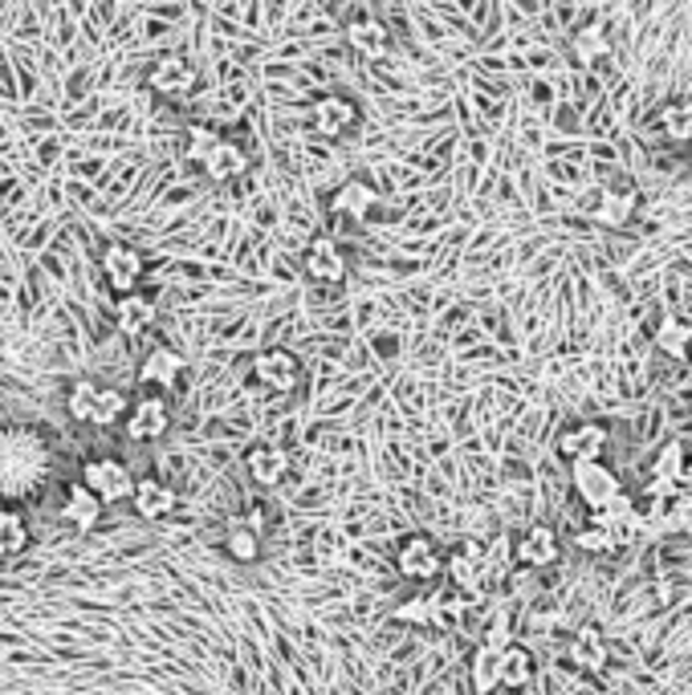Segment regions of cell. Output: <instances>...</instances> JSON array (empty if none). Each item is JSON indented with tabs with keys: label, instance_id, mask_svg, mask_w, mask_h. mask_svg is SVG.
I'll list each match as a JSON object with an SVG mask.
<instances>
[{
	"label": "cell",
	"instance_id": "obj_1",
	"mask_svg": "<svg viewBox=\"0 0 692 695\" xmlns=\"http://www.w3.org/2000/svg\"><path fill=\"white\" fill-rule=\"evenodd\" d=\"M41 476H46L41 439L29 431H0V496L17 500V496L33 493Z\"/></svg>",
	"mask_w": 692,
	"mask_h": 695
},
{
	"label": "cell",
	"instance_id": "obj_2",
	"mask_svg": "<svg viewBox=\"0 0 692 695\" xmlns=\"http://www.w3.org/2000/svg\"><path fill=\"white\" fill-rule=\"evenodd\" d=\"M82 484L102 505H119V500H131L135 471L115 456H95V460L82 464Z\"/></svg>",
	"mask_w": 692,
	"mask_h": 695
},
{
	"label": "cell",
	"instance_id": "obj_3",
	"mask_svg": "<svg viewBox=\"0 0 692 695\" xmlns=\"http://www.w3.org/2000/svg\"><path fill=\"white\" fill-rule=\"evenodd\" d=\"M571 480H574V493L583 500L586 508H603L615 493H623L620 476L607 468L603 460H579L571 464Z\"/></svg>",
	"mask_w": 692,
	"mask_h": 695
},
{
	"label": "cell",
	"instance_id": "obj_4",
	"mask_svg": "<svg viewBox=\"0 0 692 695\" xmlns=\"http://www.w3.org/2000/svg\"><path fill=\"white\" fill-rule=\"evenodd\" d=\"M395 566H399V574L412 582H432L444 574V554L436 549V542L432 537H407L399 549H395Z\"/></svg>",
	"mask_w": 692,
	"mask_h": 695
},
{
	"label": "cell",
	"instance_id": "obj_5",
	"mask_svg": "<svg viewBox=\"0 0 692 695\" xmlns=\"http://www.w3.org/2000/svg\"><path fill=\"white\" fill-rule=\"evenodd\" d=\"M444 574L453 578V586L461 594H481L485 589V578H490V562H485V549L477 542H465L461 549L444 557Z\"/></svg>",
	"mask_w": 692,
	"mask_h": 695
},
{
	"label": "cell",
	"instance_id": "obj_6",
	"mask_svg": "<svg viewBox=\"0 0 692 695\" xmlns=\"http://www.w3.org/2000/svg\"><path fill=\"white\" fill-rule=\"evenodd\" d=\"M127 419V436L135 439V444H151V439L168 436L171 427V407L164 395H147V399H139L131 407V411L122 415Z\"/></svg>",
	"mask_w": 692,
	"mask_h": 695
},
{
	"label": "cell",
	"instance_id": "obj_7",
	"mask_svg": "<svg viewBox=\"0 0 692 695\" xmlns=\"http://www.w3.org/2000/svg\"><path fill=\"white\" fill-rule=\"evenodd\" d=\"M102 272H107V285L115 294H131V289H139V277H144V257L131 245H107Z\"/></svg>",
	"mask_w": 692,
	"mask_h": 695
},
{
	"label": "cell",
	"instance_id": "obj_8",
	"mask_svg": "<svg viewBox=\"0 0 692 695\" xmlns=\"http://www.w3.org/2000/svg\"><path fill=\"white\" fill-rule=\"evenodd\" d=\"M253 375H257L261 387L286 395V390L298 387V358L289 350H261L253 358Z\"/></svg>",
	"mask_w": 692,
	"mask_h": 695
},
{
	"label": "cell",
	"instance_id": "obj_9",
	"mask_svg": "<svg viewBox=\"0 0 692 695\" xmlns=\"http://www.w3.org/2000/svg\"><path fill=\"white\" fill-rule=\"evenodd\" d=\"M343 37H346V46L367 61L387 58V49H392V33H387V24H383L379 17H355V21L343 29Z\"/></svg>",
	"mask_w": 692,
	"mask_h": 695
},
{
	"label": "cell",
	"instance_id": "obj_10",
	"mask_svg": "<svg viewBox=\"0 0 692 695\" xmlns=\"http://www.w3.org/2000/svg\"><path fill=\"white\" fill-rule=\"evenodd\" d=\"M558 451L571 464L603 460V451H607V427L603 424H574L571 431H562L558 436Z\"/></svg>",
	"mask_w": 692,
	"mask_h": 695
},
{
	"label": "cell",
	"instance_id": "obj_11",
	"mask_svg": "<svg viewBox=\"0 0 692 695\" xmlns=\"http://www.w3.org/2000/svg\"><path fill=\"white\" fill-rule=\"evenodd\" d=\"M131 505L144 520H164L171 508L179 505V496L168 480H159V476H144V480H135Z\"/></svg>",
	"mask_w": 692,
	"mask_h": 695
},
{
	"label": "cell",
	"instance_id": "obj_12",
	"mask_svg": "<svg viewBox=\"0 0 692 695\" xmlns=\"http://www.w3.org/2000/svg\"><path fill=\"white\" fill-rule=\"evenodd\" d=\"M306 272H310L314 281H323V285H338L346 277V257H343V248L330 240V236H314L310 248H306Z\"/></svg>",
	"mask_w": 692,
	"mask_h": 695
},
{
	"label": "cell",
	"instance_id": "obj_13",
	"mask_svg": "<svg viewBox=\"0 0 692 695\" xmlns=\"http://www.w3.org/2000/svg\"><path fill=\"white\" fill-rule=\"evenodd\" d=\"M517 562L530 569H546L558 562L562 545H558V533L550 529V525H534V529H525L522 537H517Z\"/></svg>",
	"mask_w": 692,
	"mask_h": 695
},
{
	"label": "cell",
	"instance_id": "obj_14",
	"mask_svg": "<svg viewBox=\"0 0 692 695\" xmlns=\"http://www.w3.org/2000/svg\"><path fill=\"white\" fill-rule=\"evenodd\" d=\"M147 86L164 98H184L196 90V66L184 58H164L156 70L147 73Z\"/></svg>",
	"mask_w": 692,
	"mask_h": 695
},
{
	"label": "cell",
	"instance_id": "obj_15",
	"mask_svg": "<svg viewBox=\"0 0 692 695\" xmlns=\"http://www.w3.org/2000/svg\"><path fill=\"white\" fill-rule=\"evenodd\" d=\"M245 468L261 488H277L289 471V451L277 448V444H257V448L245 451Z\"/></svg>",
	"mask_w": 692,
	"mask_h": 695
},
{
	"label": "cell",
	"instance_id": "obj_16",
	"mask_svg": "<svg viewBox=\"0 0 692 695\" xmlns=\"http://www.w3.org/2000/svg\"><path fill=\"white\" fill-rule=\"evenodd\" d=\"M355 118H358L355 102H350V98H338V95L318 98V102L310 107V127L318 130V135H330V139L355 127Z\"/></svg>",
	"mask_w": 692,
	"mask_h": 695
},
{
	"label": "cell",
	"instance_id": "obj_17",
	"mask_svg": "<svg viewBox=\"0 0 692 695\" xmlns=\"http://www.w3.org/2000/svg\"><path fill=\"white\" fill-rule=\"evenodd\" d=\"M102 500H98L95 493H90V488H86L82 480L78 484H70V488H66V505H61V520H70L73 529L78 533H90L98 525V520H102Z\"/></svg>",
	"mask_w": 692,
	"mask_h": 695
},
{
	"label": "cell",
	"instance_id": "obj_18",
	"mask_svg": "<svg viewBox=\"0 0 692 695\" xmlns=\"http://www.w3.org/2000/svg\"><path fill=\"white\" fill-rule=\"evenodd\" d=\"M156 301L147 294H139V289H131V294H119V301H115V326H119L122 334H144L156 326Z\"/></svg>",
	"mask_w": 692,
	"mask_h": 695
},
{
	"label": "cell",
	"instance_id": "obj_19",
	"mask_svg": "<svg viewBox=\"0 0 692 695\" xmlns=\"http://www.w3.org/2000/svg\"><path fill=\"white\" fill-rule=\"evenodd\" d=\"M184 354L171 350V346H156V350L147 354L144 366H139V383H147V387H176V378L184 375Z\"/></svg>",
	"mask_w": 692,
	"mask_h": 695
},
{
	"label": "cell",
	"instance_id": "obj_20",
	"mask_svg": "<svg viewBox=\"0 0 692 695\" xmlns=\"http://www.w3.org/2000/svg\"><path fill=\"white\" fill-rule=\"evenodd\" d=\"M571 659L583 672H603L607 667V635L599 626H579L571 638Z\"/></svg>",
	"mask_w": 692,
	"mask_h": 695
},
{
	"label": "cell",
	"instance_id": "obj_21",
	"mask_svg": "<svg viewBox=\"0 0 692 695\" xmlns=\"http://www.w3.org/2000/svg\"><path fill=\"white\" fill-rule=\"evenodd\" d=\"M656 130L672 147H689L692 142V98H669L656 115Z\"/></svg>",
	"mask_w": 692,
	"mask_h": 695
},
{
	"label": "cell",
	"instance_id": "obj_22",
	"mask_svg": "<svg viewBox=\"0 0 692 695\" xmlns=\"http://www.w3.org/2000/svg\"><path fill=\"white\" fill-rule=\"evenodd\" d=\"M204 176L212 179V183H228V179L245 176V167H249V159H245V151H240L237 142L220 139L212 147V151L204 155Z\"/></svg>",
	"mask_w": 692,
	"mask_h": 695
},
{
	"label": "cell",
	"instance_id": "obj_23",
	"mask_svg": "<svg viewBox=\"0 0 692 695\" xmlns=\"http://www.w3.org/2000/svg\"><path fill=\"white\" fill-rule=\"evenodd\" d=\"M497 679H502V687H510V692H522V687L534 679V655L525 647H517V643L502 647L497 651Z\"/></svg>",
	"mask_w": 692,
	"mask_h": 695
},
{
	"label": "cell",
	"instance_id": "obj_24",
	"mask_svg": "<svg viewBox=\"0 0 692 695\" xmlns=\"http://www.w3.org/2000/svg\"><path fill=\"white\" fill-rule=\"evenodd\" d=\"M635 191L632 188H607L603 196L595 200V220L603 228H623V225H632V216H635Z\"/></svg>",
	"mask_w": 692,
	"mask_h": 695
},
{
	"label": "cell",
	"instance_id": "obj_25",
	"mask_svg": "<svg viewBox=\"0 0 692 695\" xmlns=\"http://www.w3.org/2000/svg\"><path fill=\"white\" fill-rule=\"evenodd\" d=\"M225 549H228V557H233V562H240V566H253V562L261 557V533L253 529V525L245 517L228 520Z\"/></svg>",
	"mask_w": 692,
	"mask_h": 695
},
{
	"label": "cell",
	"instance_id": "obj_26",
	"mask_svg": "<svg viewBox=\"0 0 692 695\" xmlns=\"http://www.w3.org/2000/svg\"><path fill=\"white\" fill-rule=\"evenodd\" d=\"M652 342H656V350L664 354V358H676V363H681L692 350V326L681 318H664L656 326V334H652Z\"/></svg>",
	"mask_w": 692,
	"mask_h": 695
},
{
	"label": "cell",
	"instance_id": "obj_27",
	"mask_svg": "<svg viewBox=\"0 0 692 695\" xmlns=\"http://www.w3.org/2000/svg\"><path fill=\"white\" fill-rule=\"evenodd\" d=\"M571 49H574V61H579V66H599L603 58H611L607 29H603V24H595V21L583 24V29L574 33Z\"/></svg>",
	"mask_w": 692,
	"mask_h": 695
},
{
	"label": "cell",
	"instance_id": "obj_28",
	"mask_svg": "<svg viewBox=\"0 0 692 695\" xmlns=\"http://www.w3.org/2000/svg\"><path fill=\"white\" fill-rule=\"evenodd\" d=\"M468 679H473V692L477 695L497 692V687H502V679H497V651L481 643V647L473 651V659H468Z\"/></svg>",
	"mask_w": 692,
	"mask_h": 695
},
{
	"label": "cell",
	"instance_id": "obj_29",
	"mask_svg": "<svg viewBox=\"0 0 692 695\" xmlns=\"http://www.w3.org/2000/svg\"><path fill=\"white\" fill-rule=\"evenodd\" d=\"M131 411V403H127V395L115 387H98V399H95V411H90V424L95 427H110L119 424L122 415Z\"/></svg>",
	"mask_w": 692,
	"mask_h": 695
},
{
	"label": "cell",
	"instance_id": "obj_30",
	"mask_svg": "<svg viewBox=\"0 0 692 695\" xmlns=\"http://www.w3.org/2000/svg\"><path fill=\"white\" fill-rule=\"evenodd\" d=\"M684 460H689V451H684V444H681V439H669V444H660V451H656V456H652V476H660V480H676V484H681Z\"/></svg>",
	"mask_w": 692,
	"mask_h": 695
},
{
	"label": "cell",
	"instance_id": "obj_31",
	"mask_svg": "<svg viewBox=\"0 0 692 695\" xmlns=\"http://www.w3.org/2000/svg\"><path fill=\"white\" fill-rule=\"evenodd\" d=\"M29 549V525H24L21 513H12L4 525H0V557H17Z\"/></svg>",
	"mask_w": 692,
	"mask_h": 695
},
{
	"label": "cell",
	"instance_id": "obj_32",
	"mask_svg": "<svg viewBox=\"0 0 692 695\" xmlns=\"http://www.w3.org/2000/svg\"><path fill=\"white\" fill-rule=\"evenodd\" d=\"M95 399H98V383H90V378H78V383L70 387V399H66V407H70V419H78V424H90Z\"/></svg>",
	"mask_w": 692,
	"mask_h": 695
},
{
	"label": "cell",
	"instance_id": "obj_33",
	"mask_svg": "<svg viewBox=\"0 0 692 695\" xmlns=\"http://www.w3.org/2000/svg\"><path fill=\"white\" fill-rule=\"evenodd\" d=\"M370 203H375V191H370L367 183H346V188L335 196V208L346 216H363Z\"/></svg>",
	"mask_w": 692,
	"mask_h": 695
},
{
	"label": "cell",
	"instance_id": "obj_34",
	"mask_svg": "<svg viewBox=\"0 0 692 695\" xmlns=\"http://www.w3.org/2000/svg\"><path fill=\"white\" fill-rule=\"evenodd\" d=\"M395 623H416V626L436 623V602L412 598V602H404V606H395Z\"/></svg>",
	"mask_w": 692,
	"mask_h": 695
},
{
	"label": "cell",
	"instance_id": "obj_35",
	"mask_svg": "<svg viewBox=\"0 0 692 695\" xmlns=\"http://www.w3.org/2000/svg\"><path fill=\"white\" fill-rule=\"evenodd\" d=\"M216 142H220V135H216V130H208V127H191V130H188V147H184V155H188L191 163H204V155L212 151Z\"/></svg>",
	"mask_w": 692,
	"mask_h": 695
},
{
	"label": "cell",
	"instance_id": "obj_36",
	"mask_svg": "<svg viewBox=\"0 0 692 695\" xmlns=\"http://www.w3.org/2000/svg\"><path fill=\"white\" fill-rule=\"evenodd\" d=\"M574 545L583 549V554H615V545H611V537L599 525H586V529L574 533Z\"/></svg>",
	"mask_w": 692,
	"mask_h": 695
},
{
	"label": "cell",
	"instance_id": "obj_37",
	"mask_svg": "<svg viewBox=\"0 0 692 695\" xmlns=\"http://www.w3.org/2000/svg\"><path fill=\"white\" fill-rule=\"evenodd\" d=\"M510 643H514V638H510V614L497 610L490 618V626H485V647L502 651V647H510Z\"/></svg>",
	"mask_w": 692,
	"mask_h": 695
},
{
	"label": "cell",
	"instance_id": "obj_38",
	"mask_svg": "<svg viewBox=\"0 0 692 695\" xmlns=\"http://www.w3.org/2000/svg\"><path fill=\"white\" fill-rule=\"evenodd\" d=\"M681 493H684L681 484H676V480H660V476H652V480H647V488H644L647 500H676Z\"/></svg>",
	"mask_w": 692,
	"mask_h": 695
},
{
	"label": "cell",
	"instance_id": "obj_39",
	"mask_svg": "<svg viewBox=\"0 0 692 695\" xmlns=\"http://www.w3.org/2000/svg\"><path fill=\"white\" fill-rule=\"evenodd\" d=\"M672 508H676V533L692 537V500L681 493V496H676V500H672Z\"/></svg>",
	"mask_w": 692,
	"mask_h": 695
},
{
	"label": "cell",
	"instance_id": "obj_40",
	"mask_svg": "<svg viewBox=\"0 0 692 695\" xmlns=\"http://www.w3.org/2000/svg\"><path fill=\"white\" fill-rule=\"evenodd\" d=\"M245 520H249L253 529H257L265 537V513H261V508H249V513H245Z\"/></svg>",
	"mask_w": 692,
	"mask_h": 695
},
{
	"label": "cell",
	"instance_id": "obj_41",
	"mask_svg": "<svg viewBox=\"0 0 692 695\" xmlns=\"http://www.w3.org/2000/svg\"><path fill=\"white\" fill-rule=\"evenodd\" d=\"M12 513H17V508H12L9 500H4V496H0V525H4V520H9Z\"/></svg>",
	"mask_w": 692,
	"mask_h": 695
},
{
	"label": "cell",
	"instance_id": "obj_42",
	"mask_svg": "<svg viewBox=\"0 0 692 695\" xmlns=\"http://www.w3.org/2000/svg\"><path fill=\"white\" fill-rule=\"evenodd\" d=\"M681 488H692V460H684V471H681Z\"/></svg>",
	"mask_w": 692,
	"mask_h": 695
},
{
	"label": "cell",
	"instance_id": "obj_43",
	"mask_svg": "<svg viewBox=\"0 0 692 695\" xmlns=\"http://www.w3.org/2000/svg\"><path fill=\"white\" fill-rule=\"evenodd\" d=\"M689 167H692V142H689Z\"/></svg>",
	"mask_w": 692,
	"mask_h": 695
},
{
	"label": "cell",
	"instance_id": "obj_44",
	"mask_svg": "<svg viewBox=\"0 0 692 695\" xmlns=\"http://www.w3.org/2000/svg\"><path fill=\"white\" fill-rule=\"evenodd\" d=\"M684 496H689V500H692V488H684Z\"/></svg>",
	"mask_w": 692,
	"mask_h": 695
},
{
	"label": "cell",
	"instance_id": "obj_45",
	"mask_svg": "<svg viewBox=\"0 0 692 695\" xmlns=\"http://www.w3.org/2000/svg\"><path fill=\"white\" fill-rule=\"evenodd\" d=\"M689 424H692V407H689Z\"/></svg>",
	"mask_w": 692,
	"mask_h": 695
}]
</instances>
